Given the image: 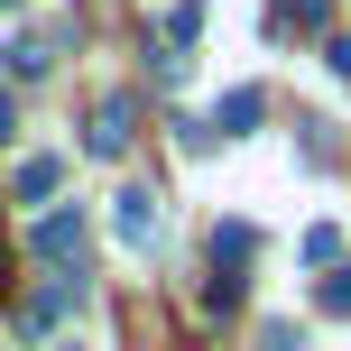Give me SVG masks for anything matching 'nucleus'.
Here are the masks:
<instances>
[{"instance_id":"1","label":"nucleus","mask_w":351,"mask_h":351,"mask_svg":"<svg viewBox=\"0 0 351 351\" xmlns=\"http://www.w3.org/2000/svg\"><path fill=\"white\" fill-rule=\"evenodd\" d=\"M74 305H84V268H56V278H47V287H37V296H28V305H19V342H47V333H56V324H65V315H74Z\"/></svg>"},{"instance_id":"2","label":"nucleus","mask_w":351,"mask_h":351,"mask_svg":"<svg viewBox=\"0 0 351 351\" xmlns=\"http://www.w3.org/2000/svg\"><path fill=\"white\" fill-rule=\"evenodd\" d=\"M158 222H167L158 185H121V194H111V231H121V250H148V241H158Z\"/></svg>"},{"instance_id":"3","label":"nucleus","mask_w":351,"mask_h":351,"mask_svg":"<svg viewBox=\"0 0 351 351\" xmlns=\"http://www.w3.org/2000/svg\"><path fill=\"white\" fill-rule=\"evenodd\" d=\"M28 250L47 268H84V213H47V222L28 231Z\"/></svg>"},{"instance_id":"4","label":"nucleus","mask_w":351,"mask_h":351,"mask_svg":"<svg viewBox=\"0 0 351 351\" xmlns=\"http://www.w3.org/2000/svg\"><path fill=\"white\" fill-rule=\"evenodd\" d=\"M130 121H139V102H130V93H111V102L93 111V130H84V148H93V158H121V148H130Z\"/></svg>"},{"instance_id":"5","label":"nucleus","mask_w":351,"mask_h":351,"mask_svg":"<svg viewBox=\"0 0 351 351\" xmlns=\"http://www.w3.org/2000/svg\"><path fill=\"white\" fill-rule=\"evenodd\" d=\"M259 121H268V93L259 84H231L222 102H213V130H222V139H250Z\"/></svg>"},{"instance_id":"6","label":"nucleus","mask_w":351,"mask_h":351,"mask_svg":"<svg viewBox=\"0 0 351 351\" xmlns=\"http://www.w3.org/2000/svg\"><path fill=\"white\" fill-rule=\"evenodd\" d=\"M333 19V0H268V37H315Z\"/></svg>"},{"instance_id":"7","label":"nucleus","mask_w":351,"mask_h":351,"mask_svg":"<svg viewBox=\"0 0 351 351\" xmlns=\"http://www.w3.org/2000/svg\"><path fill=\"white\" fill-rule=\"evenodd\" d=\"M56 47H65V28H37V37H19V47H10V74H19V84H37V74L56 65Z\"/></svg>"},{"instance_id":"8","label":"nucleus","mask_w":351,"mask_h":351,"mask_svg":"<svg viewBox=\"0 0 351 351\" xmlns=\"http://www.w3.org/2000/svg\"><path fill=\"white\" fill-rule=\"evenodd\" d=\"M56 185H65V158H19V176H10V194H19V204H47Z\"/></svg>"},{"instance_id":"9","label":"nucleus","mask_w":351,"mask_h":351,"mask_svg":"<svg viewBox=\"0 0 351 351\" xmlns=\"http://www.w3.org/2000/svg\"><path fill=\"white\" fill-rule=\"evenodd\" d=\"M250 250H259V231H250V222H222V231H213V268H241Z\"/></svg>"},{"instance_id":"10","label":"nucleus","mask_w":351,"mask_h":351,"mask_svg":"<svg viewBox=\"0 0 351 351\" xmlns=\"http://www.w3.org/2000/svg\"><path fill=\"white\" fill-rule=\"evenodd\" d=\"M194 28H204V0H176V10H167V47L185 56V47H194Z\"/></svg>"},{"instance_id":"11","label":"nucleus","mask_w":351,"mask_h":351,"mask_svg":"<svg viewBox=\"0 0 351 351\" xmlns=\"http://www.w3.org/2000/svg\"><path fill=\"white\" fill-rule=\"evenodd\" d=\"M231 305H241V278H231V268H213V287H204V315H231Z\"/></svg>"},{"instance_id":"12","label":"nucleus","mask_w":351,"mask_h":351,"mask_svg":"<svg viewBox=\"0 0 351 351\" xmlns=\"http://www.w3.org/2000/svg\"><path fill=\"white\" fill-rule=\"evenodd\" d=\"M305 259L333 268V259H342V231H333V222H315V231H305Z\"/></svg>"},{"instance_id":"13","label":"nucleus","mask_w":351,"mask_h":351,"mask_svg":"<svg viewBox=\"0 0 351 351\" xmlns=\"http://www.w3.org/2000/svg\"><path fill=\"white\" fill-rule=\"evenodd\" d=\"M324 305H333V315H351V268H333V278H324Z\"/></svg>"},{"instance_id":"14","label":"nucleus","mask_w":351,"mask_h":351,"mask_svg":"<svg viewBox=\"0 0 351 351\" xmlns=\"http://www.w3.org/2000/svg\"><path fill=\"white\" fill-rule=\"evenodd\" d=\"M324 65H333L342 84H351V37H324Z\"/></svg>"},{"instance_id":"15","label":"nucleus","mask_w":351,"mask_h":351,"mask_svg":"<svg viewBox=\"0 0 351 351\" xmlns=\"http://www.w3.org/2000/svg\"><path fill=\"white\" fill-rule=\"evenodd\" d=\"M10 130H19V93L0 84V139H10Z\"/></svg>"},{"instance_id":"16","label":"nucleus","mask_w":351,"mask_h":351,"mask_svg":"<svg viewBox=\"0 0 351 351\" xmlns=\"http://www.w3.org/2000/svg\"><path fill=\"white\" fill-rule=\"evenodd\" d=\"M259 351H296V333H287V324H268V333H259Z\"/></svg>"}]
</instances>
